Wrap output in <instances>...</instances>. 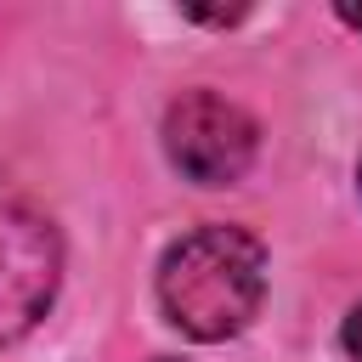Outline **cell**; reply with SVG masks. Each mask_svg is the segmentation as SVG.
I'll return each mask as SVG.
<instances>
[{"instance_id": "obj_1", "label": "cell", "mask_w": 362, "mask_h": 362, "mask_svg": "<svg viewBox=\"0 0 362 362\" xmlns=\"http://www.w3.org/2000/svg\"><path fill=\"white\" fill-rule=\"evenodd\" d=\"M266 294V249L243 226H198L158 266V305L192 339H232Z\"/></svg>"}, {"instance_id": "obj_5", "label": "cell", "mask_w": 362, "mask_h": 362, "mask_svg": "<svg viewBox=\"0 0 362 362\" xmlns=\"http://www.w3.org/2000/svg\"><path fill=\"white\" fill-rule=\"evenodd\" d=\"M339 23H351V28L362 34V6H339Z\"/></svg>"}, {"instance_id": "obj_4", "label": "cell", "mask_w": 362, "mask_h": 362, "mask_svg": "<svg viewBox=\"0 0 362 362\" xmlns=\"http://www.w3.org/2000/svg\"><path fill=\"white\" fill-rule=\"evenodd\" d=\"M345 351H351V356L362 362V305H356V311L345 317Z\"/></svg>"}, {"instance_id": "obj_3", "label": "cell", "mask_w": 362, "mask_h": 362, "mask_svg": "<svg viewBox=\"0 0 362 362\" xmlns=\"http://www.w3.org/2000/svg\"><path fill=\"white\" fill-rule=\"evenodd\" d=\"M164 147H170V158H175V170L187 181L232 187L255 164L260 130H255V119L238 102H226L215 90H187L164 113Z\"/></svg>"}, {"instance_id": "obj_2", "label": "cell", "mask_w": 362, "mask_h": 362, "mask_svg": "<svg viewBox=\"0 0 362 362\" xmlns=\"http://www.w3.org/2000/svg\"><path fill=\"white\" fill-rule=\"evenodd\" d=\"M57 226L11 187H0V345L28 334L57 294Z\"/></svg>"}]
</instances>
